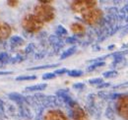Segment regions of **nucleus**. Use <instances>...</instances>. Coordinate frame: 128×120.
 <instances>
[{"label":"nucleus","mask_w":128,"mask_h":120,"mask_svg":"<svg viewBox=\"0 0 128 120\" xmlns=\"http://www.w3.org/2000/svg\"><path fill=\"white\" fill-rule=\"evenodd\" d=\"M22 27L31 34H36L42 29L44 23L34 14H27L22 20Z\"/></svg>","instance_id":"f257e3e1"},{"label":"nucleus","mask_w":128,"mask_h":120,"mask_svg":"<svg viewBox=\"0 0 128 120\" xmlns=\"http://www.w3.org/2000/svg\"><path fill=\"white\" fill-rule=\"evenodd\" d=\"M34 15L36 16L42 23L44 22H50L55 17V10L50 5L40 4V5H36L34 7Z\"/></svg>","instance_id":"f03ea898"},{"label":"nucleus","mask_w":128,"mask_h":120,"mask_svg":"<svg viewBox=\"0 0 128 120\" xmlns=\"http://www.w3.org/2000/svg\"><path fill=\"white\" fill-rule=\"evenodd\" d=\"M82 19L87 25H90V26L96 25L102 19V11L98 8L90 9V10L82 13Z\"/></svg>","instance_id":"7ed1b4c3"},{"label":"nucleus","mask_w":128,"mask_h":120,"mask_svg":"<svg viewBox=\"0 0 128 120\" xmlns=\"http://www.w3.org/2000/svg\"><path fill=\"white\" fill-rule=\"evenodd\" d=\"M98 2L95 0H77L71 3V9L75 13H84L90 9L96 8Z\"/></svg>","instance_id":"20e7f679"},{"label":"nucleus","mask_w":128,"mask_h":120,"mask_svg":"<svg viewBox=\"0 0 128 120\" xmlns=\"http://www.w3.org/2000/svg\"><path fill=\"white\" fill-rule=\"evenodd\" d=\"M128 98L127 94H123V96H120V98L117 100V102H116V110L118 112V114L123 117L125 120H127V115H128Z\"/></svg>","instance_id":"39448f33"},{"label":"nucleus","mask_w":128,"mask_h":120,"mask_svg":"<svg viewBox=\"0 0 128 120\" xmlns=\"http://www.w3.org/2000/svg\"><path fill=\"white\" fill-rule=\"evenodd\" d=\"M69 104H70L71 108H72L73 120H88V116H87L86 112L83 110V108L77 102L70 100Z\"/></svg>","instance_id":"423d86ee"},{"label":"nucleus","mask_w":128,"mask_h":120,"mask_svg":"<svg viewBox=\"0 0 128 120\" xmlns=\"http://www.w3.org/2000/svg\"><path fill=\"white\" fill-rule=\"evenodd\" d=\"M44 120H69L63 111L59 109H50L44 115Z\"/></svg>","instance_id":"0eeeda50"},{"label":"nucleus","mask_w":128,"mask_h":120,"mask_svg":"<svg viewBox=\"0 0 128 120\" xmlns=\"http://www.w3.org/2000/svg\"><path fill=\"white\" fill-rule=\"evenodd\" d=\"M11 32H12L11 27L7 23L0 21V40H4L8 38L11 36Z\"/></svg>","instance_id":"6e6552de"},{"label":"nucleus","mask_w":128,"mask_h":120,"mask_svg":"<svg viewBox=\"0 0 128 120\" xmlns=\"http://www.w3.org/2000/svg\"><path fill=\"white\" fill-rule=\"evenodd\" d=\"M70 29H71L72 32H73L74 34H76V36H83V34H85V32H86L85 27H84L82 24H80V23H74V24H72L71 27H70Z\"/></svg>","instance_id":"1a4fd4ad"},{"label":"nucleus","mask_w":128,"mask_h":120,"mask_svg":"<svg viewBox=\"0 0 128 120\" xmlns=\"http://www.w3.org/2000/svg\"><path fill=\"white\" fill-rule=\"evenodd\" d=\"M48 85L46 84H38V85H34V86H31V87H27L26 90L28 92H40V90H44L46 89Z\"/></svg>","instance_id":"9d476101"},{"label":"nucleus","mask_w":128,"mask_h":120,"mask_svg":"<svg viewBox=\"0 0 128 120\" xmlns=\"http://www.w3.org/2000/svg\"><path fill=\"white\" fill-rule=\"evenodd\" d=\"M76 50H77V46H72V47L68 48L67 50H65L63 53H62V55H61L60 59H65V58H68L69 56L73 55V54L76 52Z\"/></svg>","instance_id":"9b49d317"},{"label":"nucleus","mask_w":128,"mask_h":120,"mask_svg":"<svg viewBox=\"0 0 128 120\" xmlns=\"http://www.w3.org/2000/svg\"><path fill=\"white\" fill-rule=\"evenodd\" d=\"M24 42L25 40L19 36H13L10 38V44L13 45H22Z\"/></svg>","instance_id":"f8f14e48"},{"label":"nucleus","mask_w":128,"mask_h":120,"mask_svg":"<svg viewBox=\"0 0 128 120\" xmlns=\"http://www.w3.org/2000/svg\"><path fill=\"white\" fill-rule=\"evenodd\" d=\"M55 32H56V34H57L59 38H61V36H67V34H68L67 30L64 28L63 26H61V25H58V26L56 27Z\"/></svg>","instance_id":"ddd939ff"},{"label":"nucleus","mask_w":128,"mask_h":120,"mask_svg":"<svg viewBox=\"0 0 128 120\" xmlns=\"http://www.w3.org/2000/svg\"><path fill=\"white\" fill-rule=\"evenodd\" d=\"M36 76L32 75V76H27V75H22V76H18L16 78V81H32V80H36Z\"/></svg>","instance_id":"4468645a"},{"label":"nucleus","mask_w":128,"mask_h":120,"mask_svg":"<svg viewBox=\"0 0 128 120\" xmlns=\"http://www.w3.org/2000/svg\"><path fill=\"white\" fill-rule=\"evenodd\" d=\"M59 64H51V65H44V66H36V67H32L30 68L29 70L32 71V70H40V69H48V68H55V67H58Z\"/></svg>","instance_id":"2eb2a0df"},{"label":"nucleus","mask_w":128,"mask_h":120,"mask_svg":"<svg viewBox=\"0 0 128 120\" xmlns=\"http://www.w3.org/2000/svg\"><path fill=\"white\" fill-rule=\"evenodd\" d=\"M106 65V63L104 62H102V61H100V62H96V63H94V64H92L87 70L90 72V71H94L95 69L96 68H98V67H102V66H104Z\"/></svg>","instance_id":"dca6fc26"},{"label":"nucleus","mask_w":128,"mask_h":120,"mask_svg":"<svg viewBox=\"0 0 128 120\" xmlns=\"http://www.w3.org/2000/svg\"><path fill=\"white\" fill-rule=\"evenodd\" d=\"M69 77H80L83 75V71L81 70H70L67 72Z\"/></svg>","instance_id":"f3484780"},{"label":"nucleus","mask_w":128,"mask_h":120,"mask_svg":"<svg viewBox=\"0 0 128 120\" xmlns=\"http://www.w3.org/2000/svg\"><path fill=\"white\" fill-rule=\"evenodd\" d=\"M118 74V72L117 71H115V70H110V71H106V72H104L102 76L104 77V78H112V77H115V76H117Z\"/></svg>","instance_id":"a211bd4d"},{"label":"nucleus","mask_w":128,"mask_h":120,"mask_svg":"<svg viewBox=\"0 0 128 120\" xmlns=\"http://www.w3.org/2000/svg\"><path fill=\"white\" fill-rule=\"evenodd\" d=\"M102 81H104L102 78H95V79L90 80L89 84H91V85H100V84L102 83Z\"/></svg>","instance_id":"6ab92c4d"},{"label":"nucleus","mask_w":128,"mask_h":120,"mask_svg":"<svg viewBox=\"0 0 128 120\" xmlns=\"http://www.w3.org/2000/svg\"><path fill=\"white\" fill-rule=\"evenodd\" d=\"M65 42L67 44H75L78 42V38H77V36H68Z\"/></svg>","instance_id":"aec40b11"},{"label":"nucleus","mask_w":128,"mask_h":120,"mask_svg":"<svg viewBox=\"0 0 128 120\" xmlns=\"http://www.w3.org/2000/svg\"><path fill=\"white\" fill-rule=\"evenodd\" d=\"M68 72V70L66 69V68H61V69H57V70H55L54 71V75H63V74H66Z\"/></svg>","instance_id":"412c9836"},{"label":"nucleus","mask_w":128,"mask_h":120,"mask_svg":"<svg viewBox=\"0 0 128 120\" xmlns=\"http://www.w3.org/2000/svg\"><path fill=\"white\" fill-rule=\"evenodd\" d=\"M56 76L54 75V73H46L42 75V80H50V79H54Z\"/></svg>","instance_id":"4be33fe9"},{"label":"nucleus","mask_w":128,"mask_h":120,"mask_svg":"<svg viewBox=\"0 0 128 120\" xmlns=\"http://www.w3.org/2000/svg\"><path fill=\"white\" fill-rule=\"evenodd\" d=\"M9 60V54L7 52H0V61H6Z\"/></svg>","instance_id":"5701e85b"},{"label":"nucleus","mask_w":128,"mask_h":120,"mask_svg":"<svg viewBox=\"0 0 128 120\" xmlns=\"http://www.w3.org/2000/svg\"><path fill=\"white\" fill-rule=\"evenodd\" d=\"M84 87H85V84L84 83H76V84L73 85V88L74 89H77V90H82Z\"/></svg>","instance_id":"b1692460"},{"label":"nucleus","mask_w":128,"mask_h":120,"mask_svg":"<svg viewBox=\"0 0 128 120\" xmlns=\"http://www.w3.org/2000/svg\"><path fill=\"white\" fill-rule=\"evenodd\" d=\"M34 49V44H30L28 45L27 47H26V53H30V52H32V50Z\"/></svg>","instance_id":"393cba45"},{"label":"nucleus","mask_w":128,"mask_h":120,"mask_svg":"<svg viewBox=\"0 0 128 120\" xmlns=\"http://www.w3.org/2000/svg\"><path fill=\"white\" fill-rule=\"evenodd\" d=\"M110 83H102V84H100V85H98V89H102V88H108V87H110Z\"/></svg>","instance_id":"a878e982"},{"label":"nucleus","mask_w":128,"mask_h":120,"mask_svg":"<svg viewBox=\"0 0 128 120\" xmlns=\"http://www.w3.org/2000/svg\"><path fill=\"white\" fill-rule=\"evenodd\" d=\"M7 3L9 4V6H12V7H15V6H17L19 4L18 1H8Z\"/></svg>","instance_id":"bb28decb"},{"label":"nucleus","mask_w":128,"mask_h":120,"mask_svg":"<svg viewBox=\"0 0 128 120\" xmlns=\"http://www.w3.org/2000/svg\"><path fill=\"white\" fill-rule=\"evenodd\" d=\"M12 72H6V71H0V75H10Z\"/></svg>","instance_id":"cd10ccee"},{"label":"nucleus","mask_w":128,"mask_h":120,"mask_svg":"<svg viewBox=\"0 0 128 120\" xmlns=\"http://www.w3.org/2000/svg\"><path fill=\"white\" fill-rule=\"evenodd\" d=\"M112 48H114V45H110V46H108V49H112Z\"/></svg>","instance_id":"c85d7f7f"}]
</instances>
